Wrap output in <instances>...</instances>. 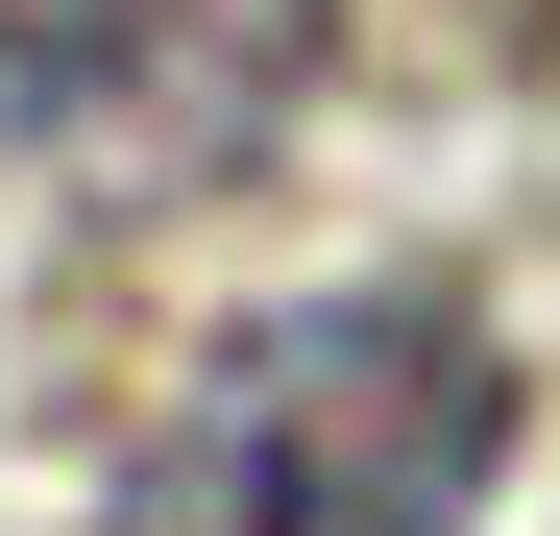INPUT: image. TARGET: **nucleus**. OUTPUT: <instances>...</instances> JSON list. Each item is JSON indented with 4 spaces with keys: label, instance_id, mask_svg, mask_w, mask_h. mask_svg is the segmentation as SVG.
I'll use <instances>...</instances> for the list:
<instances>
[{
    "label": "nucleus",
    "instance_id": "1",
    "mask_svg": "<svg viewBox=\"0 0 560 536\" xmlns=\"http://www.w3.org/2000/svg\"><path fill=\"white\" fill-rule=\"evenodd\" d=\"M488 488H512V341L439 268L268 293L122 439V536H463Z\"/></svg>",
    "mask_w": 560,
    "mask_h": 536
},
{
    "label": "nucleus",
    "instance_id": "2",
    "mask_svg": "<svg viewBox=\"0 0 560 536\" xmlns=\"http://www.w3.org/2000/svg\"><path fill=\"white\" fill-rule=\"evenodd\" d=\"M341 0H0V147L73 196H220L293 147Z\"/></svg>",
    "mask_w": 560,
    "mask_h": 536
}]
</instances>
